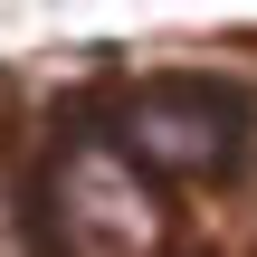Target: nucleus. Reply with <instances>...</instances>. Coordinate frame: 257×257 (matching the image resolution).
I'll list each match as a JSON object with an SVG mask.
<instances>
[{"instance_id":"1","label":"nucleus","mask_w":257,"mask_h":257,"mask_svg":"<svg viewBox=\"0 0 257 257\" xmlns=\"http://www.w3.org/2000/svg\"><path fill=\"white\" fill-rule=\"evenodd\" d=\"M29 210H38V238L57 257H153L162 248L153 172H134L114 134H67Z\"/></svg>"},{"instance_id":"2","label":"nucleus","mask_w":257,"mask_h":257,"mask_svg":"<svg viewBox=\"0 0 257 257\" xmlns=\"http://www.w3.org/2000/svg\"><path fill=\"white\" fill-rule=\"evenodd\" d=\"M248 86L238 76H153V86H134V105H124V124H114V143H124V162L134 172H162V181H219V172H238V153H248Z\"/></svg>"}]
</instances>
